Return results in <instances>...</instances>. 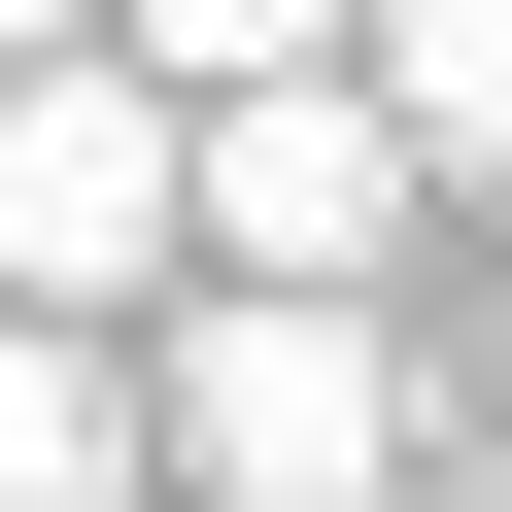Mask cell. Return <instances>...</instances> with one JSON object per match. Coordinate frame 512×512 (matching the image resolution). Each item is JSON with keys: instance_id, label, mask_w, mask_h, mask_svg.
<instances>
[{"instance_id": "8992f818", "label": "cell", "mask_w": 512, "mask_h": 512, "mask_svg": "<svg viewBox=\"0 0 512 512\" xmlns=\"http://www.w3.org/2000/svg\"><path fill=\"white\" fill-rule=\"evenodd\" d=\"M103 35H137L171 103H239V69H342V35H376V0H103Z\"/></svg>"}, {"instance_id": "52a82bcc", "label": "cell", "mask_w": 512, "mask_h": 512, "mask_svg": "<svg viewBox=\"0 0 512 512\" xmlns=\"http://www.w3.org/2000/svg\"><path fill=\"white\" fill-rule=\"evenodd\" d=\"M35 35H103V0H0V69H35Z\"/></svg>"}, {"instance_id": "7a4b0ae2", "label": "cell", "mask_w": 512, "mask_h": 512, "mask_svg": "<svg viewBox=\"0 0 512 512\" xmlns=\"http://www.w3.org/2000/svg\"><path fill=\"white\" fill-rule=\"evenodd\" d=\"M171 239H205V103L137 35H35L0 69V308H137Z\"/></svg>"}, {"instance_id": "5b68a950", "label": "cell", "mask_w": 512, "mask_h": 512, "mask_svg": "<svg viewBox=\"0 0 512 512\" xmlns=\"http://www.w3.org/2000/svg\"><path fill=\"white\" fill-rule=\"evenodd\" d=\"M376 69H410V137H444V205H512V0H376Z\"/></svg>"}, {"instance_id": "6da1fadb", "label": "cell", "mask_w": 512, "mask_h": 512, "mask_svg": "<svg viewBox=\"0 0 512 512\" xmlns=\"http://www.w3.org/2000/svg\"><path fill=\"white\" fill-rule=\"evenodd\" d=\"M171 478H205V512H376V478H410V342H376V274H239V308L171 342Z\"/></svg>"}, {"instance_id": "ba28073f", "label": "cell", "mask_w": 512, "mask_h": 512, "mask_svg": "<svg viewBox=\"0 0 512 512\" xmlns=\"http://www.w3.org/2000/svg\"><path fill=\"white\" fill-rule=\"evenodd\" d=\"M376 512H512V478H376Z\"/></svg>"}, {"instance_id": "277c9868", "label": "cell", "mask_w": 512, "mask_h": 512, "mask_svg": "<svg viewBox=\"0 0 512 512\" xmlns=\"http://www.w3.org/2000/svg\"><path fill=\"white\" fill-rule=\"evenodd\" d=\"M0 512H137V410H103V308H0Z\"/></svg>"}, {"instance_id": "3957f363", "label": "cell", "mask_w": 512, "mask_h": 512, "mask_svg": "<svg viewBox=\"0 0 512 512\" xmlns=\"http://www.w3.org/2000/svg\"><path fill=\"white\" fill-rule=\"evenodd\" d=\"M410 205H444V137H410V69H376V35L205 103V274H376Z\"/></svg>"}]
</instances>
